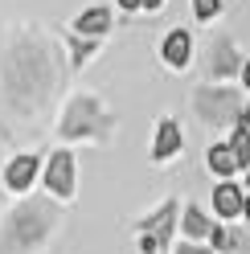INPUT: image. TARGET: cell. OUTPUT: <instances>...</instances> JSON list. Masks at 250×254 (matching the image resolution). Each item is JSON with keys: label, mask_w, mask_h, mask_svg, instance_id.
<instances>
[{"label": "cell", "mask_w": 250, "mask_h": 254, "mask_svg": "<svg viewBox=\"0 0 250 254\" xmlns=\"http://www.w3.org/2000/svg\"><path fill=\"white\" fill-rule=\"evenodd\" d=\"M70 168H74V160H70L66 152H58L54 160H50V172H45V181H50V189H54V193H62V197L70 193Z\"/></svg>", "instance_id": "obj_1"}, {"label": "cell", "mask_w": 250, "mask_h": 254, "mask_svg": "<svg viewBox=\"0 0 250 254\" xmlns=\"http://www.w3.org/2000/svg\"><path fill=\"white\" fill-rule=\"evenodd\" d=\"M189 50H193V41H189V33H168V41H164V62L168 66H185L189 62Z\"/></svg>", "instance_id": "obj_2"}, {"label": "cell", "mask_w": 250, "mask_h": 254, "mask_svg": "<svg viewBox=\"0 0 250 254\" xmlns=\"http://www.w3.org/2000/svg\"><path fill=\"white\" fill-rule=\"evenodd\" d=\"M213 209L222 213V217H234V213H242V193L234 185H217V193H213Z\"/></svg>", "instance_id": "obj_3"}, {"label": "cell", "mask_w": 250, "mask_h": 254, "mask_svg": "<svg viewBox=\"0 0 250 254\" xmlns=\"http://www.w3.org/2000/svg\"><path fill=\"white\" fill-rule=\"evenodd\" d=\"M181 148V127L177 123H160V131H156V148H152V156L156 160H164V156H173Z\"/></svg>", "instance_id": "obj_4"}, {"label": "cell", "mask_w": 250, "mask_h": 254, "mask_svg": "<svg viewBox=\"0 0 250 254\" xmlns=\"http://www.w3.org/2000/svg\"><path fill=\"white\" fill-rule=\"evenodd\" d=\"M33 172H37V160H33V156H17V160H12L8 164V189H25L29 181H33Z\"/></svg>", "instance_id": "obj_5"}, {"label": "cell", "mask_w": 250, "mask_h": 254, "mask_svg": "<svg viewBox=\"0 0 250 254\" xmlns=\"http://www.w3.org/2000/svg\"><path fill=\"white\" fill-rule=\"evenodd\" d=\"M209 168L217 172V177H230V172H238V152L234 148H209Z\"/></svg>", "instance_id": "obj_6"}, {"label": "cell", "mask_w": 250, "mask_h": 254, "mask_svg": "<svg viewBox=\"0 0 250 254\" xmlns=\"http://www.w3.org/2000/svg\"><path fill=\"white\" fill-rule=\"evenodd\" d=\"M111 25V17H107V8H90V12H82V17H78V33H103V29Z\"/></svg>", "instance_id": "obj_7"}, {"label": "cell", "mask_w": 250, "mask_h": 254, "mask_svg": "<svg viewBox=\"0 0 250 254\" xmlns=\"http://www.w3.org/2000/svg\"><path fill=\"white\" fill-rule=\"evenodd\" d=\"M234 152H238V164L242 168H250V127H242L238 123V131H234V144H230Z\"/></svg>", "instance_id": "obj_8"}, {"label": "cell", "mask_w": 250, "mask_h": 254, "mask_svg": "<svg viewBox=\"0 0 250 254\" xmlns=\"http://www.w3.org/2000/svg\"><path fill=\"white\" fill-rule=\"evenodd\" d=\"M185 234H189V238H205V234H209L205 217H201L197 209H189V213H185Z\"/></svg>", "instance_id": "obj_9"}, {"label": "cell", "mask_w": 250, "mask_h": 254, "mask_svg": "<svg viewBox=\"0 0 250 254\" xmlns=\"http://www.w3.org/2000/svg\"><path fill=\"white\" fill-rule=\"evenodd\" d=\"M193 8H197V17H213L222 8V0H193Z\"/></svg>", "instance_id": "obj_10"}, {"label": "cell", "mask_w": 250, "mask_h": 254, "mask_svg": "<svg viewBox=\"0 0 250 254\" xmlns=\"http://www.w3.org/2000/svg\"><path fill=\"white\" fill-rule=\"evenodd\" d=\"M123 8H144V0H119Z\"/></svg>", "instance_id": "obj_11"}, {"label": "cell", "mask_w": 250, "mask_h": 254, "mask_svg": "<svg viewBox=\"0 0 250 254\" xmlns=\"http://www.w3.org/2000/svg\"><path fill=\"white\" fill-rule=\"evenodd\" d=\"M242 127H250V103H246V111H242Z\"/></svg>", "instance_id": "obj_12"}, {"label": "cell", "mask_w": 250, "mask_h": 254, "mask_svg": "<svg viewBox=\"0 0 250 254\" xmlns=\"http://www.w3.org/2000/svg\"><path fill=\"white\" fill-rule=\"evenodd\" d=\"M242 78H246V86H250V62H246V66H242Z\"/></svg>", "instance_id": "obj_13"}, {"label": "cell", "mask_w": 250, "mask_h": 254, "mask_svg": "<svg viewBox=\"0 0 250 254\" xmlns=\"http://www.w3.org/2000/svg\"><path fill=\"white\" fill-rule=\"evenodd\" d=\"M181 254H205V250H193V246H185V250H181Z\"/></svg>", "instance_id": "obj_14"}, {"label": "cell", "mask_w": 250, "mask_h": 254, "mask_svg": "<svg viewBox=\"0 0 250 254\" xmlns=\"http://www.w3.org/2000/svg\"><path fill=\"white\" fill-rule=\"evenodd\" d=\"M242 213H246V217H250V197H246V201H242Z\"/></svg>", "instance_id": "obj_15"}, {"label": "cell", "mask_w": 250, "mask_h": 254, "mask_svg": "<svg viewBox=\"0 0 250 254\" xmlns=\"http://www.w3.org/2000/svg\"><path fill=\"white\" fill-rule=\"evenodd\" d=\"M156 4H160V0H144V8H156Z\"/></svg>", "instance_id": "obj_16"}, {"label": "cell", "mask_w": 250, "mask_h": 254, "mask_svg": "<svg viewBox=\"0 0 250 254\" xmlns=\"http://www.w3.org/2000/svg\"><path fill=\"white\" fill-rule=\"evenodd\" d=\"M246 181H250V168H246Z\"/></svg>", "instance_id": "obj_17"}]
</instances>
